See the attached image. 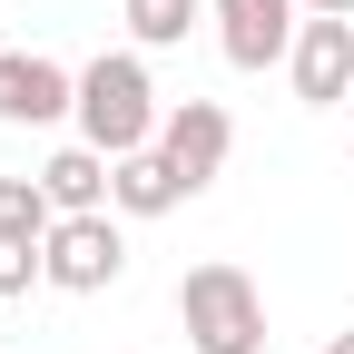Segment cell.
<instances>
[{"label": "cell", "instance_id": "obj_3", "mask_svg": "<svg viewBox=\"0 0 354 354\" xmlns=\"http://www.w3.org/2000/svg\"><path fill=\"white\" fill-rule=\"evenodd\" d=\"M39 266H50V286H59V295H109V286L128 276L118 207H99V216H59L50 246H39Z\"/></svg>", "mask_w": 354, "mask_h": 354}, {"label": "cell", "instance_id": "obj_7", "mask_svg": "<svg viewBox=\"0 0 354 354\" xmlns=\"http://www.w3.org/2000/svg\"><path fill=\"white\" fill-rule=\"evenodd\" d=\"M286 69H295V99L305 109H344L354 99V20H305Z\"/></svg>", "mask_w": 354, "mask_h": 354}, {"label": "cell", "instance_id": "obj_5", "mask_svg": "<svg viewBox=\"0 0 354 354\" xmlns=\"http://www.w3.org/2000/svg\"><path fill=\"white\" fill-rule=\"evenodd\" d=\"M305 0H207V20H216V50H227L236 69H276V59H295V20Z\"/></svg>", "mask_w": 354, "mask_h": 354}, {"label": "cell", "instance_id": "obj_1", "mask_svg": "<svg viewBox=\"0 0 354 354\" xmlns=\"http://www.w3.org/2000/svg\"><path fill=\"white\" fill-rule=\"evenodd\" d=\"M158 79H148V59L138 50H99L79 69V138L88 148H109V158H138V148H158Z\"/></svg>", "mask_w": 354, "mask_h": 354}, {"label": "cell", "instance_id": "obj_4", "mask_svg": "<svg viewBox=\"0 0 354 354\" xmlns=\"http://www.w3.org/2000/svg\"><path fill=\"white\" fill-rule=\"evenodd\" d=\"M79 118V69L39 50H0V128H59Z\"/></svg>", "mask_w": 354, "mask_h": 354}, {"label": "cell", "instance_id": "obj_11", "mask_svg": "<svg viewBox=\"0 0 354 354\" xmlns=\"http://www.w3.org/2000/svg\"><path fill=\"white\" fill-rule=\"evenodd\" d=\"M118 10H128V39H138V50H177V39L207 20V0H118Z\"/></svg>", "mask_w": 354, "mask_h": 354}, {"label": "cell", "instance_id": "obj_15", "mask_svg": "<svg viewBox=\"0 0 354 354\" xmlns=\"http://www.w3.org/2000/svg\"><path fill=\"white\" fill-rule=\"evenodd\" d=\"M0 50H10V39H0Z\"/></svg>", "mask_w": 354, "mask_h": 354}, {"label": "cell", "instance_id": "obj_8", "mask_svg": "<svg viewBox=\"0 0 354 354\" xmlns=\"http://www.w3.org/2000/svg\"><path fill=\"white\" fill-rule=\"evenodd\" d=\"M109 177H118V158L79 138V148H59L50 167H39V187H50V207H59V216H99V207H109Z\"/></svg>", "mask_w": 354, "mask_h": 354}, {"label": "cell", "instance_id": "obj_12", "mask_svg": "<svg viewBox=\"0 0 354 354\" xmlns=\"http://www.w3.org/2000/svg\"><path fill=\"white\" fill-rule=\"evenodd\" d=\"M30 276H50V266H39V246H10V236H0V305L30 295Z\"/></svg>", "mask_w": 354, "mask_h": 354}, {"label": "cell", "instance_id": "obj_2", "mask_svg": "<svg viewBox=\"0 0 354 354\" xmlns=\"http://www.w3.org/2000/svg\"><path fill=\"white\" fill-rule=\"evenodd\" d=\"M177 325H187L197 354H266V295H256L246 266L207 256L177 276Z\"/></svg>", "mask_w": 354, "mask_h": 354}, {"label": "cell", "instance_id": "obj_6", "mask_svg": "<svg viewBox=\"0 0 354 354\" xmlns=\"http://www.w3.org/2000/svg\"><path fill=\"white\" fill-rule=\"evenodd\" d=\"M227 148H236V118L216 109V99H177V109L158 118V158H167L177 177H187V197H197V187H216Z\"/></svg>", "mask_w": 354, "mask_h": 354}, {"label": "cell", "instance_id": "obj_10", "mask_svg": "<svg viewBox=\"0 0 354 354\" xmlns=\"http://www.w3.org/2000/svg\"><path fill=\"white\" fill-rule=\"evenodd\" d=\"M50 227H59L50 187H39V177H0V236L10 246H50Z\"/></svg>", "mask_w": 354, "mask_h": 354}, {"label": "cell", "instance_id": "obj_14", "mask_svg": "<svg viewBox=\"0 0 354 354\" xmlns=\"http://www.w3.org/2000/svg\"><path fill=\"white\" fill-rule=\"evenodd\" d=\"M315 354H354V325H344V335H325V344H315Z\"/></svg>", "mask_w": 354, "mask_h": 354}, {"label": "cell", "instance_id": "obj_13", "mask_svg": "<svg viewBox=\"0 0 354 354\" xmlns=\"http://www.w3.org/2000/svg\"><path fill=\"white\" fill-rule=\"evenodd\" d=\"M305 10H315V20H354V0H305Z\"/></svg>", "mask_w": 354, "mask_h": 354}, {"label": "cell", "instance_id": "obj_9", "mask_svg": "<svg viewBox=\"0 0 354 354\" xmlns=\"http://www.w3.org/2000/svg\"><path fill=\"white\" fill-rule=\"evenodd\" d=\"M177 197H187V177H177L158 148H138V158H118V177H109V207L118 216H167Z\"/></svg>", "mask_w": 354, "mask_h": 354}, {"label": "cell", "instance_id": "obj_16", "mask_svg": "<svg viewBox=\"0 0 354 354\" xmlns=\"http://www.w3.org/2000/svg\"><path fill=\"white\" fill-rule=\"evenodd\" d=\"M344 109H354V99H344Z\"/></svg>", "mask_w": 354, "mask_h": 354}]
</instances>
